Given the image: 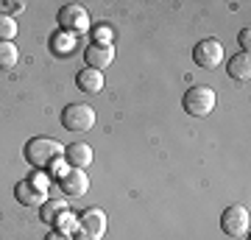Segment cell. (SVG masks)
<instances>
[{
  "mask_svg": "<svg viewBox=\"0 0 251 240\" xmlns=\"http://www.w3.org/2000/svg\"><path fill=\"white\" fill-rule=\"evenodd\" d=\"M62 157H64V145L50 140V137H34V140H28V145H25V160L31 162L34 168H48V165H53V162L62 160Z\"/></svg>",
  "mask_w": 251,
  "mask_h": 240,
  "instance_id": "1",
  "label": "cell"
},
{
  "mask_svg": "<svg viewBox=\"0 0 251 240\" xmlns=\"http://www.w3.org/2000/svg\"><path fill=\"white\" fill-rule=\"evenodd\" d=\"M181 107L193 117H206L215 109V92L209 87H190L181 98Z\"/></svg>",
  "mask_w": 251,
  "mask_h": 240,
  "instance_id": "2",
  "label": "cell"
},
{
  "mask_svg": "<svg viewBox=\"0 0 251 240\" xmlns=\"http://www.w3.org/2000/svg\"><path fill=\"white\" fill-rule=\"evenodd\" d=\"M221 229L229 235V238H246L251 229V215H249V207H226L224 215H221Z\"/></svg>",
  "mask_w": 251,
  "mask_h": 240,
  "instance_id": "3",
  "label": "cell"
},
{
  "mask_svg": "<svg viewBox=\"0 0 251 240\" xmlns=\"http://www.w3.org/2000/svg\"><path fill=\"white\" fill-rule=\"evenodd\" d=\"M103 235H106V215H103V210L92 207L78 218L75 240H100Z\"/></svg>",
  "mask_w": 251,
  "mask_h": 240,
  "instance_id": "4",
  "label": "cell"
},
{
  "mask_svg": "<svg viewBox=\"0 0 251 240\" xmlns=\"http://www.w3.org/2000/svg\"><path fill=\"white\" fill-rule=\"evenodd\" d=\"M62 126L67 132H90L95 126V109L87 104H70L62 112Z\"/></svg>",
  "mask_w": 251,
  "mask_h": 240,
  "instance_id": "5",
  "label": "cell"
},
{
  "mask_svg": "<svg viewBox=\"0 0 251 240\" xmlns=\"http://www.w3.org/2000/svg\"><path fill=\"white\" fill-rule=\"evenodd\" d=\"M193 62L204 70H215L218 64L224 62V45L218 39H201V42L193 48Z\"/></svg>",
  "mask_w": 251,
  "mask_h": 240,
  "instance_id": "6",
  "label": "cell"
},
{
  "mask_svg": "<svg viewBox=\"0 0 251 240\" xmlns=\"http://www.w3.org/2000/svg\"><path fill=\"white\" fill-rule=\"evenodd\" d=\"M59 187H62V193L67 198H81V196H87V190H90V176L75 168L64 170L62 176H59Z\"/></svg>",
  "mask_w": 251,
  "mask_h": 240,
  "instance_id": "7",
  "label": "cell"
},
{
  "mask_svg": "<svg viewBox=\"0 0 251 240\" xmlns=\"http://www.w3.org/2000/svg\"><path fill=\"white\" fill-rule=\"evenodd\" d=\"M59 23H62V28L64 31H70V34H75V31H87V28H90V14L81 9L78 3H67V6L59 9Z\"/></svg>",
  "mask_w": 251,
  "mask_h": 240,
  "instance_id": "8",
  "label": "cell"
},
{
  "mask_svg": "<svg viewBox=\"0 0 251 240\" xmlns=\"http://www.w3.org/2000/svg\"><path fill=\"white\" fill-rule=\"evenodd\" d=\"M84 59H87V67H92V70H103V67H109V64L115 62V48L112 45H95L92 42L87 51H84Z\"/></svg>",
  "mask_w": 251,
  "mask_h": 240,
  "instance_id": "9",
  "label": "cell"
},
{
  "mask_svg": "<svg viewBox=\"0 0 251 240\" xmlns=\"http://www.w3.org/2000/svg\"><path fill=\"white\" fill-rule=\"evenodd\" d=\"M64 160H67V165L75 170H84L92 165V148L87 145V142H73V145H67L64 148Z\"/></svg>",
  "mask_w": 251,
  "mask_h": 240,
  "instance_id": "10",
  "label": "cell"
},
{
  "mask_svg": "<svg viewBox=\"0 0 251 240\" xmlns=\"http://www.w3.org/2000/svg\"><path fill=\"white\" fill-rule=\"evenodd\" d=\"M75 84H78L81 92H100L103 89V73L100 70H92V67H84V70L75 76Z\"/></svg>",
  "mask_w": 251,
  "mask_h": 240,
  "instance_id": "11",
  "label": "cell"
},
{
  "mask_svg": "<svg viewBox=\"0 0 251 240\" xmlns=\"http://www.w3.org/2000/svg\"><path fill=\"white\" fill-rule=\"evenodd\" d=\"M14 196H17L20 204L25 207H36V204H45V196L48 193H42V190H36L31 182H20L17 187H14Z\"/></svg>",
  "mask_w": 251,
  "mask_h": 240,
  "instance_id": "12",
  "label": "cell"
},
{
  "mask_svg": "<svg viewBox=\"0 0 251 240\" xmlns=\"http://www.w3.org/2000/svg\"><path fill=\"white\" fill-rule=\"evenodd\" d=\"M226 70L234 81H249L251 79V56L249 53H237L234 59H229Z\"/></svg>",
  "mask_w": 251,
  "mask_h": 240,
  "instance_id": "13",
  "label": "cell"
},
{
  "mask_svg": "<svg viewBox=\"0 0 251 240\" xmlns=\"http://www.w3.org/2000/svg\"><path fill=\"white\" fill-rule=\"evenodd\" d=\"M20 59V51L14 42H3L0 39V70H9V67H14Z\"/></svg>",
  "mask_w": 251,
  "mask_h": 240,
  "instance_id": "14",
  "label": "cell"
},
{
  "mask_svg": "<svg viewBox=\"0 0 251 240\" xmlns=\"http://www.w3.org/2000/svg\"><path fill=\"white\" fill-rule=\"evenodd\" d=\"M56 223V232H62V235H70V232H75V226H78V218L70 213V210H64V213H59L53 218Z\"/></svg>",
  "mask_w": 251,
  "mask_h": 240,
  "instance_id": "15",
  "label": "cell"
},
{
  "mask_svg": "<svg viewBox=\"0 0 251 240\" xmlns=\"http://www.w3.org/2000/svg\"><path fill=\"white\" fill-rule=\"evenodd\" d=\"M53 51L56 53H73V51H75V34H70V31L56 34L53 36Z\"/></svg>",
  "mask_w": 251,
  "mask_h": 240,
  "instance_id": "16",
  "label": "cell"
},
{
  "mask_svg": "<svg viewBox=\"0 0 251 240\" xmlns=\"http://www.w3.org/2000/svg\"><path fill=\"white\" fill-rule=\"evenodd\" d=\"M67 210V201L64 198H53V201H45L42 204V221H48V223H53V218L59 213H64Z\"/></svg>",
  "mask_w": 251,
  "mask_h": 240,
  "instance_id": "17",
  "label": "cell"
},
{
  "mask_svg": "<svg viewBox=\"0 0 251 240\" xmlns=\"http://www.w3.org/2000/svg\"><path fill=\"white\" fill-rule=\"evenodd\" d=\"M17 36V20L11 14H0V39L3 42H11Z\"/></svg>",
  "mask_w": 251,
  "mask_h": 240,
  "instance_id": "18",
  "label": "cell"
},
{
  "mask_svg": "<svg viewBox=\"0 0 251 240\" xmlns=\"http://www.w3.org/2000/svg\"><path fill=\"white\" fill-rule=\"evenodd\" d=\"M31 185H34L36 190L48 193V176H45V173H34V176H31Z\"/></svg>",
  "mask_w": 251,
  "mask_h": 240,
  "instance_id": "19",
  "label": "cell"
},
{
  "mask_svg": "<svg viewBox=\"0 0 251 240\" xmlns=\"http://www.w3.org/2000/svg\"><path fill=\"white\" fill-rule=\"evenodd\" d=\"M95 39H98L95 45H112V39H109V28H98V31H95Z\"/></svg>",
  "mask_w": 251,
  "mask_h": 240,
  "instance_id": "20",
  "label": "cell"
},
{
  "mask_svg": "<svg viewBox=\"0 0 251 240\" xmlns=\"http://www.w3.org/2000/svg\"><path fill=\"white\" fill-rule=\"evenodd\" d=\"M240 45L246 48V53H249V45H251V31H249V28H243V31H240Z\"/></svg>",
  "mask_w": 251,
  "mask_h": 240,
  "instance_id": "21",
  "label": "cell"
},
{
  "mask_svg": "<svg viewBox=\"0 0 251 240\" xmlns=\"http://www.w3.org/2000/svg\"><path fill=\"white\" fill-rule=\"evenodd\" d=\"M45 240H73V238H70V235H62V232H56V229H53Z\"/></svg>",
  "mask_w": 251,
  "mask_h": 240,
  "instance_id": "22",
  "label": "cell"
}]
</instances>
